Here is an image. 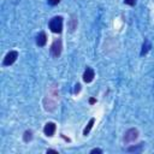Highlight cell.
<instances>
[{
    "label": "cell",
    "instance_id": "6da1fadb",
    "mask_svg": "<svg viewBox=\"0 0 154 154\" xmlns=\"http://www.w3.org/2000/svg\"><path fill=\"white\" fill-rule=\"evenodd\" d=\"M49 29L55 32V34H59L63 30V18L61 17H54L51 19L49 22Z\"/></svg>",
    "mask_w": 154,
    "mask_h": 154
},
{
    "label": "cell",
    "instance_id": "7a4b0ae2",
    "mask_svg": "<svg viewBox=\"0 0 154 154\" xmlns=\"http://www.w3.org/2000/svg\"><path fill=\"white\" fill-rule=\"evenodd\" d=\"M17 58H18V52H17V51H10V52L5 55V58H4V65H5V66L12 65V64L17 60Z\"/></svg>",
    "mask_w": 154,
    "mask_h": 154
},
{
    "label": "cell",
    "instance_id": "3957f363",
    "mask_svg": "<svg viewBox=\"0 0 154 154\" xmlns=\"http://www.w3.org/2000/svg\"><path fill=\"white\" fill-rule=\"evenodd\" d=\"M137 136H138V131H137L136 129H129V130L125 132L123 141H124L125 143H130V142L135 141V140L137 138Z\"/></svg>",
    "mask_w": 154,
    "mask_h": 154
},
{
    "label": "cell",
    "instance_id": "277c9868",
    "mask_svg": "<svg viewBox=\"0 0 154 154\" xmlns=\"http://www.w3.org/2000/svg\"><path fill=\"white\" fill-rule=\"evenodd\" d=\"M61 41L60 40H55L53 43H52V47H51V53L54 58H58L61 53Z\"/></svg>",
    "mask_w": 154,
    "mask_h": 154
},
{
    "label": "cell",
    "instance_id": "5b68a950",
    "mask_svg": "<svg viewBox=\"0 0 154 154\" xmlns=\"http://www.w3.org/2000/svg\"><path fill=\"white\" fill-rule=\"evenodd\" d=\"M94 76H95L94 70L91 67H87L85 71H84V73H83V81L85 83H89V82H91L94 79Z\"/></svg>",
    "mask_w": 154,
    "mask_h": 154
},
{
    "label": "cell",
    "instance_id": "8992f818",
    "mask_svg": "<svg viewBox=\"0 0 154 154\" xmlns=\"http://www.w3.org/2000/svg\"><path fill=\"white\" fill-rule=\"evenodd\" d=\"M55 129H57V126H55L54 123H47L43 128V132L47 136H53L54 132H55Z\"/></svg>",
    "mask_w": 154,
    "mask_h": 154
},
{
    "label": "cell",
    "instance_id": "52a82bcc",
    "mask_svg": "<svg viewBox=\"0 0 154 154\" xmlns=\"http://www.w3.org/2000/svg\"><path fill=\"white\" fill-rule=\"evenodd\" d=\"M46 42H47V35H46V32L41 31V32L37 35V37H36V43H37V46L42 47V46L46 45Z\"/></svg>",
    "mask_w": 154,
    "mask_h": 154
},
{
    "label": "cell",
    "instance_id": "ba28073f",
    "mask_svg": "<svg viewBox=\"0 0 154 154\" xmlns=\"http://www.w3.org/2000/svg\"><path fill=\"white\" fill-rule=\"evenodd\" d=\"M94 122H95V119H94V118H91V119L89 120V123L87 124L85 129L83 130V135H84V136H87V135L89 134V131L91 130V128H93V125H94Z\"/></svg>",
    "mask_w": 154,
    "mask_h": 154
},
{
    "label": "cell",
    "instance_id": "9c48e42d",
    "mask_svg": "<svg viewBox=\"0 0 154 154\" xmlns=\"http://www.w3.org/2000/svg\"><path fill=\"white\" fill-rule=\"evenodd\" d=\"M31 138H32V132H31L30 130H26V131L24 132V135H23V140H24V142H29Z\"/></svg>",
    "mask_w": 154,
    "mask_h": 154
},
{
    "label": "cell",
    "instance_id": "30bf717a",
    "mask_svg": "<svg viewBox=\"0 0 154 154\" xmlns=\"http://www.w3.org/2000/svg\"><path fill=\"white\" fill-rule=\"evenodd\" d=\"M142 144H143V143H140V144L136 146V147H130V148H128V150H129V152H137V150H141Z\"/></svg>",
    "mask_w": 154,
    "mask_h": 154
},
{
    "label": "cell",
    "instance_id": "8fae6325",
    "mask_svg": "<svg viewBox=\"0 0 154 154\" xmlns=\"http://www.w3.org/2000/svg\"><path fill=\"white\" fill-rule=\"evenodd\" d=\"M149 47H150V45H149V42H148V41H146V45L143 43V49H142V52H141V54L143 55V54H144V53H146V52H147V51L149 49Z\"/></svg>",
    "mask_w": 154,
    "mask_h": 154
},
{
    "label": "cell",
    "instance_id": "7c38bea8",
    "mask_svg": "<svg viewBox=\"0 0 154 154\" xmlns=\"http://www.w3.org/2000/svg\"><path fill=\"white\" fill-rule=\"evenodd\" d=\"M124 2L126 5H130V6H134L136 4V0H124Z\"/></svg>",
    "mask_w": 154,
    "mask_h": 154
},
{
    "label": "cell",
    "instance_id": "4fadbf2b",
    "mask_svg": "<svg viewBox=\"0 0 154 154\" xmlns=\"http://www.w3.org/2000/svg\"><path fill=\"white\" fill-rule=\"evenodd\" d=\"M59 1H60V0H48V4L52 5V6H54V5H58Z\"/></svg>",
    "mask_w": 154,
    "mask_h": 154
},
{
    "label": "cell",
    "instance_id": "5bb4252c",
    "mask_svg": "<svg viewBox=\"0 0 154 154\" xmlns=\"http://www.w3.org/2000/svg\"><path fill=\"white\" fill-rule=\"evenodd\" d=\"M90 153H91V154H94V153H102V150H101V149H97V148H95V149H93Z\"/></svg>",
    "mask_w": 154,
    "mask_h": 154
},
{
    "label": "cell",
    "instance_id": "9a60e30c",
    "mask_svg": "<svg viewBox=\"0 0 154 154\" xmlns=\"http://www.w3.org/2000/svg\"><path fill=\"white\" fill-rule=\"evenodd\" d=\"M79 84H76V88H75V93H77V91H79Z\"/></svg>",
    "mask_w": 154,
    "mask_h": 154
},
{
    "label": "cell",
    "instance_id": "2e32d148",
    "mask_svg": "<svg viewBox=\"0 0 154 154\" xmlns=\"http://www.w3.org/2000/svg\"><path fill=\"white\" fill-rule=\"evenodd\" d=\"M89 102H90V103H95V102H96V100H95L94 97H91V99L89 100Z\"/></svg>",
    "mask_w": 154,
    "mask_h": 154
}]
</instances>
